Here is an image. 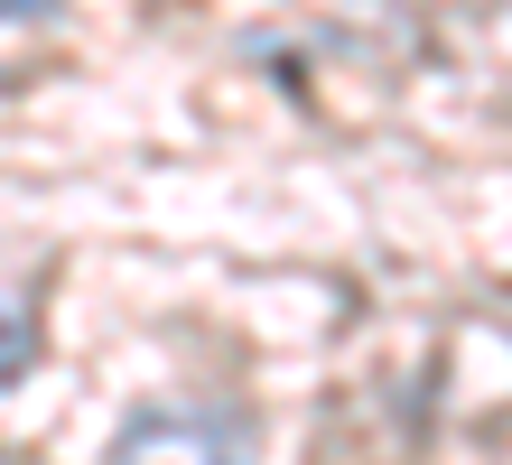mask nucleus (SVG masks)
Segmentation results:
<instances>
[{"instance_id":"7ed1b4c3","label":"nucleus","mask_w":512,"mask_h":465,"mask_svg":"<svg viewBox=\"0 0 512 465\" xmlns=\"http://www.w3.org/2000/svg\"><path fill=\"white\" fill-rule=\"evenodd\" d=\"M66 0H0V28H38V19H56Z\"/></svg>"},{"instance_id":"f03ea898","label":"nucleus","mask_w":512,"mask_h":465,"mask_svg":"<svg viewBox=\"0 0 512 465\" xmlns=\"http://www.w3.org/2000/svg\"><path fill=\"white\" fill-rule=\"evenodd\" d=\"M38 363V326H28V298H0V382Z\"/></svg>"},{"instance_id":"f257e3e1","label":"nucleus","mask_w":512,"mask_h":465,"mask_svg":"<svg viewBox=\"0 0 512 465\" xmlns=\"http://www.w3.org/2000/svg\"><path fill=\"white\" fill-rule=\"evenodd\" d=\"M261 428L243 400H149L112 428L103 465H252Z\"/></svg>"}]
</instances>
